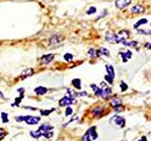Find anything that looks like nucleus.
Segmentation results:
<instances>
[{"instance_id":"0eeeda50","label":"nucleus","mask_w":151,"mask_h":141,"mask_svg":"<svg viewBox=\"0 0 151 141\" xmlns=\"http://www.w3.org/2000/svg\"><path fill=\"white\" fill-rule=\"evenodd\" d=\"M131 2V0H116L115 5L118 8H124L126 6H129Z\"/></svg>"},{"instance_id":"f257e3e1","label":"nucleus","mask_w":151,"mask_h":141,"mask_svg":"<svg viewBox=\"0 0 151 141\" xmlns=\"http://www.w3.org/2000/svg\"><path fill=\"white\" fill-rule=\"evenodd\" d=\"M96 137H97V133H96V127H92L84 134V136H82V139H81V140L92 141V140H94Z\"/></svg>"},{"instance_id":"4be33fe9","label":"nucleus","mask_w":151,"mask_h":141,"mask_svg":"<svg viewBox=\"0 0 151 141\" xmlns=\"http://www.w3.org/2000/svg\"><path fill=\"white\" fill-rule=\"evenodd\" d=\"M89 55H90L91 57H98V52L94 50V49H90V51H89Z\"/></svg>"},{"instance_id":"412c9836","label":"nucleus","mask_w":151,"mask_h":141,"mask_svg":"<svg viewBox=\"0 0 151 141\" xmlns=\"http://www.w3.org/2000/svg\"><path fill=\"white\" fill-rule=\"evenodd\" d=\"M102 111H103V108H102V107H96V108L93 109V113L94 116H99V115L102 113Z\"/></svg>"},{"instance_id":"f3484780","label":"nucleus","mask_w":151,"mask_h":141,"mask_svg":"<svg viewBox=\"0 0 151 141\" xmlns=\"http://www.w3.org/2000/svg\"><path fill=\"white\" fill-rule=\"evenodd\" d=\"M72 84H73V86H74L76 89H77V90H80V89H81V82H80V79H74V80L72 81Z\"/></svg>"},{"instance_id":"7ed1b4c3","label":"nucleus","mask_w":151,"mask_h":141,"mask_svg":"<svg viewBox=\"0 0 151 141\" xmlns=\"http://www.w3.org/2000/svg\"><path fill=\"white\" fill-rule=\"evenodd\" d=\"M106 40L108 41H110V43H125L126 42V40L120 38L118 35H115V34H107L106 36Z\"/></svg>"},{"instance_id":"a878e982","label":"nucleus","mask_w":151,"mask_h":141,"mask_svg":"<svg viewBox=\"0 0 151 141\" xmlns=\"http://www.w3.org/2000/svg\"><path fill=\"white\" fill-rule=\"evenodd\" d=\"M96 8H94V7H91L88 10V11H87V14H93V13H96Z\"/></svg>"},{"instance_id":"b1692460","label":"nucleus","mask_w":151,"mask_h":141,"mask_svg":"<svg viewBox=\"0 0 151 141\" xmlns=\"http://www.w3.org/2000/svg\"><path fill=\"white\" fill-rule=\"evenodd\" d=\"M52 111H54V109H51V110H41V114L43 116H47V115H49Z\"/></svg>"},{"instance_id":"2eb2a0df","label":"nucleus","mask_w":151,"mask_h":141,"mask_svg":"<svg viewBox=\"0 0 151 141\" xmlns=\"http://www.w3.org/2000/svg\"><path fill=\"white\" fill-rule=\"evenodd\" d=\"M35 92L38 95H44L47 92V89H45L44 87H38L35 89Z\"/></svg>"},{"instance_id":"5701e85b","label":"nucleus","mask_w":151,"mask_h":141,"mask_svg":"<svg viewBox=\"0 0 151 141\" xmlns=\"http://www.w3.org/2000/svg\"><path fill=\"white\" fill-rule=\"evenodd\" d=\"M147 23V20L146 19H142V20H140L138 23H136V24H134V27L135 28H137V27H139L141 25V24H146Z\"/></svg>"},{"instance_id":"bb28decb","label":"nucleus","mask_w":151,"mask_h":141,"mask_svg":"<svg viewBox=\"0 0 151 141\" xmlns=\"http://www.w3.org/2000/svg\"><path fill=\"white\" fill-rule=\"evenodd\" d=\"M120 87H121V90H122V91H125V90H126V89H128V85H126V83H124V82H121Z\"/></svg>"},{"instance_id":"393cba45","label":"nucleus","mask_w":151,"mask_h":141,"mask_svg":"<svg viewBox=\"0 0 151 141\" xmlns=\"http://www.w3.org/2000/svg\"><path fill=\"white\" fill-rule=\"evenodd\" d=\"M125 45H126V46H130V47H134V46H136L137 45V42L136 41H130V42H125Z\"/></svg>"},{"instance_id":"a211bd4d","label":"nucleus","mask_w":151,"mask_h":141,"mask_svg":"<svg viewBox=\"0 0 151 141\" xmlns=\"http://www.w3.org/2000/svg\"><path fill=\"white\" fill-rule=\"evenodd\" d=\"M30 136H32V137H34V138H39V137L42 136V133L39 130L31 131V132H30Z\"/></svg>"},{"instance_id":"c9c22d12","label":"nucleus","mask_w":151,"mask_h":141,"mask_svg":"<svg viewBox=\"0 0 151 141\" xmlns=\"http://www.w3.org/2000/svg\"><path fill=\"white\" fill-rule=\"evenodd\" d=\"M140 141H146V136H143V137H142V139H141Z\"/></svg>"},{"instance_id":"e433bc0d","label":"nucleus","mask_w":151,"mask_h":141,"mask_svg":"<svg viewBox=\"0 0 151 141\" xmlns=\"http://www.w3.org/2000/svg\"><path fill=\"white\" fill-rule=\"evenodd\" d=\"M0 97L3 98V94H2V92H0Z\"/></svg>"},{"instance_id":"c85d7f7f","label":"nucleus","mask_w":151,"mask_h":141,"mask_svg":"<svg viewBox=\"0 0 151 141\" xmlns=\"http://www.w3.org/2000/svg\"><path fill=\"white\" fill-rule=\"evenodd\" d=\"M1 116H2L3 122L9 121V119H8V114H7V113H2V114H1Z\"/></svg>"},{"instance_id":"dca6fc26","label":"nucleus","mask_w":151,"mask_h":141,"mask_svg":"<svg viewBox=\"0 0 151 141\" xmlns=\"http://www.w3.org/2000/svg\"><path fill=\"white\" fill-rule=\"evenodd\" d=\"M131 52L130 51H128L126 53H121V56H122V58H123V61L124 62H126V60L128 59H130V57H131Z\"/></svg>"},{"instance_id":"39448f33","label":"nucleus","mask_w":151,"mask_h":141,"mask_svg":"<svg viewBox=\"0 0 151 141\" xmlns=\"http://www.w3.org/2000/svg\"><path fill=\"white\" fill-rule=\"evenodd\" d=\"M112 123L114 125V127L123 128L125 126V119H124V118L119 117V116H114L112 119Z\"/></svg>"},{"instance_id":"f8f14e48","label":"nucleus","mask_w":151,"mask_h":141,"mask_svg":"<svg viewBox=\"0 0 151 141\" xmlns=\"http://www.w3.org/2000/svg\"><path fill=\"white\" fill-rule=\"evenodd\" d=\"M144 11H145V8H144L143 6H140V5L134 6V7L131 8L132 13H142Z\"/></svg>"},{"instance_id":"aec40b11","label":"nucleus","mask_w":151,"mask_h":141,"mask_svg":"<svg viewBox=\"0 0 151 141\" xmlns=\"http://www.w3.org/2000/svg\"><path fill=\"white\" fill-rule=\"evenodd\" d=\"M98 56H101V55H105V56H109L110 55V52L108 49H105V48H102L100 50H98Z\"/></svg>"},{"instance_id":"cd10ccee","label":"nucleus","mask_w":151,"mask_h":141,"mask_svg":"<svg viewBox=\"0 0 151 141\" xmlns=\"http://www.w3.org/2000/svg\"><path fill=\"white\" fill-rule=\"evenodd\" d=\"M64 58H65V60H67V61H71V60L73 59V56H72L71 54H65L64 55Z\"/></svg>"},{"instance_id":"6e6552de","label":"nucleus","mask_w":151,"mask_h":141,"mask_svg":"<svg viewBox=\"0 0 151 141\" xmlns=\"http://www.w3.org/2000/svg\"><path fill=\"white\" fill-rule=\"evenodd\" d=\"M40 118L39 117H33V116H27V119H26V122L29 125H34L37 124L39 121H40Z\"/></svg>"},{"instance_id":"72a5a7b5","label":"nucleus","mask_w":151,"mask_h":141,"mask_svg":"<svg viewBox=\"0 0 151 141\" xmlns=\"http://www.w3.org/2000/svg\"><path fill=\"white\" fill-rule=\"evenodd\" d=\"M21 99H22V98H17L16 100H15V104H16V105H19V103L21 102Z\"/></svg>"},{"instance_id":"20e7f679","label":"nucleus","mask_w":151,"mask_h":141,"mask_svg":"<svg viewBox=\"0 0 151 141\" xmlns=\"http://www.w3.org/2000/svg\"><path fill=\"white\" fill-rule=\"evenodd\" d=\"M100 90H101V94H100V97L104 98V99H107L109 96L112 93V90H110V87H108L105 83H102L100 85Z\"/></svg>"},{"instance_id":"1a4fd4ad","label":"nucleus","mask_w":151,"mask_h":141,"mask_svg":"<svg viewBox=\"0 0 151 141\" xmlns=\"http://www.w3.org/2000/svg\"><path fill=\"white\" fill-rule=\"evenodd\" d=\"M63 40V37L62 36H60V35H55L53 36L52 38L49 40V42L50 44H58L60 43V41Z\"/></svg>"},{"instance_id":"423d86ee","label":"nucleus","mask_w":151,"mask_h":141,"mask_svg":"<svg viewBox=\"0 0 151 141\" xmlns=\"http://www.w3.org/2000/svg\"><path fill=\"white\" fill-rule=\"evenodd\" d=\"M74 103H75L74 98L65 96V97H63L62 99L60 101V106H65V105H69V104H73Z\"/></svg>"},{"instance_id":"c756f323","label":"nucleus","mask_w":151,"mask_h":141,"mask_svg":"<svg viewBox=\"0 0 151 141\" xmlns=\"http://www.w3.org/2000/svg\"><path fill=\"white\" fill-rule=\"evenodd\" d=\"M6 136V132L5 130H3V129H0V140H2L4 137Z\"/></svg>"},{"instance_id":"6ab92c4d","label":"nucleus","mask_w":151,"mask_h":141,"mask_svg":"<svg viewBox=\"0 0 151 141\" xmlns=\"http://www.w3.org/2000/svg\"><path fill=\"white\" fill-rule=\"evenodd\" d=\"M119 35H122V36H119L120 38L124 39V40H126V39L129 38V32L126 31V30H122L119 32Z\"/></svg>"},{"instance_id":"4468645a","label":"nucleus","mask_w":151,"mask_h":141,"mask_svg":"<svg viewBox=\"0 0 151 141\" xmlns=\"http://www.w3.org/2000/svg\"><path fill=\"white\" fill-rule=\"evenodd\" d=\"M106 70L108 72V75L112 77V78H114V76H115V73H114V70H113V67L112 65H107L106 66Z\"/></svg>"},{"instance_id":"f03ea898","label":"nucleus","mask_w":151,"mask_h":141,"mask_svg":"<svg viewBox=\"0 0 151 141\" xmlns=\"http://www.w3.org/2000/svg\"><path fill=\"white\" fill-rule=\"evenodd\" d=\"M52 129H53V126L44 124L39 128V131L42 133V136H44V137H46V138H50V137H52L53 136V132H51Z\"/></svg>"},{"instance_id":"2f4dec72","label":"nucleus","mask_w":151,"mask_h":141,"mask_svg":"<svg viewBox=\"0 0 151 141\" xmlns=\"http://www.w3.org/2000/svg\"><path fill=\"white\" fill-rule=\"evenodd\" d=\"M105 79H106V80H107V81L109 82L110 84H113V79L112 78V77H110V76H109V75H106V76H105Z\"/></svg>"},{"instance_id":"7c9ffc66","label":"nucleus","mask_w":151,"mask_h":141,"mask_svg":"<svg viewBox=\"0 0 151 141\" xmlns=\"http://www.w3.org/2000/svg\"><path fill=\"white\" fill-rule=\"evenodd\" d=\"M73 113V109L71 107H67L66 108V112H65V115L66 116H69V115H71Z\"/></svg>"},{"instance_id":"9d476101","label":"nucleus","mask_w":151,"mask_h":141,"mask_svg":"<svg viewBox=\"0 0 151 141\" xmlns=\"http://www.w3.org/2000/svg\"><path fill=\"white\" fill-rule=\"evenodd\" d=\"M53 57H54V55L53 54L45 55V56H44V57H42L41 62L43 63V64H47V63H49L50 61L53 59Z\"/></svg>"},{"instance_id":"ddd939ff","label":"nucleus","mask_w":151,"mask_h":141,"mask_svg":"<svg viewBox=\"0 0 151 141\" xmlns=\"http://www.w3.org/2000/svg\"><path fill=\"white\" fill-rule=\"evenodd\" d=\"M33 74V69H27V70H23L22 72V73H21V78H26V77H28V76H30V75H32Z\"/></svg>"},{"instance_id":"f704fd0d","label":"nucleus","mask_w":151,"mask_h":141,"mask_svg":"<svg viewBox=\"0 0 151 141\" xmlns=\"http://www.w3.org/2000/svg\"><path fill=\"white\" fill-rule=\"evenodd\" d=\"M77 96H85V95H87V93L86 92H81V93H77Z\"/></svg>"},{"instance_id":"9b49d317","label":"nucleus","mask_w":151,"mask_h":141,"mask_svg":"<svg viewBox=\"0 0 151 141\" xmlns=\"http://www.w3.org/2000/svg\"><path fill=\"white\" fill-rule=\"evenodd\" d=\"M110 105L113 106V107L116 108V107H118V106L122 105V101H121L119 98H113V100L110 101Z\"/></svg>"},{"instance_id":"473e14b6","label":"nucleus","mask_w":151,"mask_h":141,"mask_svg":"<svg viewBox=\"0 0 151 141\" xmlns=\"http://www.w3.org/2000/svg\"><path fill=\"white\" fill-rule=\"evenodd\" d=\"M27 119V116H25V117H17L16 118V120L17 121H22V120H25Z\"/></svg>"}]
</instances>
